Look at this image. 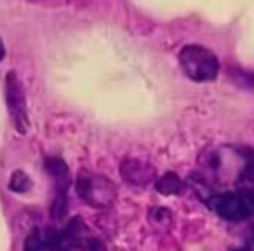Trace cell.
<instances>
[{
	"label": "cell",
	"mask_w": 254,
	"mask_h": 251,
	"mask_svg": "<svg viewBox=\"0 0 254 251\" xmlns=\"http://www.w3.org/2000/svg\"><path fill=\"white\" fill-rule=\"evenodd\" d=\"M32 187V178L21 169L14 171L11 174V178H9V190L14 192V194H26Z\"/></svg>",
	"instance_id": "obj_9"
},
{
	"label": "cell",
	"mask_w": 254,
	"mask_h": 251,
	"mask_svg": "<svg viewBox=\"0 0 254 251\" xmlns=\"http://www.w3.org/2000/svg\"><path fill=\"white\" fill-rule=\"evenodd\" d=\"M242 166L237 174V183L240 187L254 188V149L253 147H244L239 150Z\"/></svg>",
	"instance_id": "obj_6"
},
{
	"label": "cell",
	"mask_w": 254,
	"mask_h": 251,
	"mask_svg": "<svg viewBox=\"0 0 254 251\" xmlns=\"http://www.w3.org/2000/svg\"><path fill=\"white\" fill-rule=\"evenodd\" d=\"M202 199L212 211L228 222H242L254 216V188L251 187H240L239 190L225 194L207 192Z\"/></svg>",
	"instance_id": "obj_1"
},
{
	"label": "cell",
	"mask_w": 254,
	"mask_h": 251,
	"mask_svg": "<svg viewBox=\"0 0 254 251\" xmlns=\"http://www.w3.org/2000/svg\"><path fill=\"white\" fill-rule=\"evenodd\" d=\"M75 190L85 204L92 208H110L115 201V185L106 176L91 171H80L75 181Z\"/></svg>",
	"instance_id": "obj_3"
},
{
	"label": "cell",
	"mask_w": 254,
	"mask_h": 251,
	"mask_svg": "<svg viewBox=\"0 0 254 251\" xmlns=\"http://www.w3.org/2000/svg\"><path fill=\"white\" fill-rule=\"evenodd\" d=\"M120 173L126 181L132 185H146L155 181V169L150 164H145L138 159H127L120 166Z\"/></svg>",
	"instance_id": "obj_5"
},
{
	"label": "cell",
	"mask_w": 254,
	"mask_h": 251,
	"mask_svg": "<svg viewBox=\"0 0 254 251\" xmlns=\"http://www.w3.org/2000/svg\"><path fill=\"white\" fill-rule=\"evenodd\" d=\"M180 67L193 82H212L218 79L219 60L211 49L198 44H188L180 51Z\"/></svg>",
	"instance_id": "obj_2"
},
{
	"label": "cell",
	"mask_w": 254,
	"mask_h": 251,
	"mask_svg": "<svg viewBox=\"0 0 254 251\" xmlns=\"http://www.w3.org/2000/svg\"><path fill=\"white\" fill-rule=\"evenodd\" d=\"M46 171L56 180L58 187L60 185H68V166L60 157H47L46 159Z\"/></svg>",
	"instance_id": "obj_8"
},
{
	"label": "cell",
	"mask_w": 254,
	"mask_h": 251,
	"mask_svg": "<svg viewBox=\"0 0 254 251\" xmlns=\"http://www.w3.org/2000/svg\"><path fill=\"white\" fill-rule=\"evenodd\" d=\"M5 58V46H4V40L0 39V61Z\"/></svg>",
	"instance_id": "obj_14"
},
{
	"label": "cell",
	"mask_w": 254,
	"mask_h": 251,
	"mask_svg": "<svg viewBox=\"0 0 254 251\" xmlns=\"http://www.w3.org/2000/svg\"><path fill=\"white\" fill-rule=\"evenodd\" d=\"M46 237H42V234L39 230H33L25 243V251H46Z\"/></svg>",
	"instance_id": "obj_10"
},
{
	"label": "cell",
	"mask_w": 254,
	"mask_h": 251,
	"mask_svg": "<svg viewBox=\"0 0 254 251\" xmlns=\"http://www.w3.org/2000/svg\"><path fill=\"white\" fill-rule=\"evenodd\" d=\"M155 190L162 195H178L183 190V181L176 173L169 171L155 180Z\"/></svg>",
	"instance_id": "obj_7"
},
{
	"label": "cell",
	"mask_w": 254,
	"mask_h": 251,
	"mask_svg": "<svg viewBox=\"0 0 254 251\" xmlns=\"http://www.w3.org/2000/svg\"><path fill=\"white\" fill-rule=\"evenodd\" d=\"M240 85H247L249 89H254V72H240Z\"/></svg>",
	"instance_id": "obj_12"
},
{
	"label": "cell",
	"mask_w": 254,
	"mask_h": 251,
	"mask_svg": "<svg viewBox=\"0 0 254 251\" xmlns=\"http://www.w3.org/2000/svg\"><path fill=\"white\" fill-rule=\"evenodd\" d=\"M253 248H254V227H253Z\"/></svg>",
	"instance_id": "obj_15"
},
{
	"label": "cell",
	"mask_w": 254,
	"mask_h": 251,
	"mask_svg": "<svg viewBox=\"0 0 254 251\" xmlns=\"http://www.w3.org/2000/svg\"><path fill=\"white\" fill-rule=\"evenodd\" d=\"M5 103H7L9 117H11L14 129L21 135H26L30 129L26 92L21 84V79L16 72H9L5 75Z\"/></svg>",
	"instance_id": "obj_4"
},
{
	"label": "cell",
	"mask_w": 254,
	"mask_h": 251,
	"mask_svg": "<svg viewBox=\"0 0 254 251\" xmlns=\"http://www.w3.org/2000/svg\"><path fill=\"white\" fill-rule=\"evenodd\" d=\"M87 250L89 251H108L105 248V244H103L101 241H98V239H89L87 241Z\"/></svg>",
	"instance_id": "obj_13"
},
{
	"label": "cell",
	"mask_w": 254,
	"mask_h": 251,
	"mask_svg": "<svg viewBox=\"0 0 254 251\" xmlns=\"http://www.w3.org/2000/svg\"><path fill=\"white\" fill-rule=\"evenodd\" d=\"M150 220L157 225H169L173 222V216H171L169 209L167 208H152L150 211Z\"/></svg>",
	"instance_id": "obj_11"
}]
</instances>
